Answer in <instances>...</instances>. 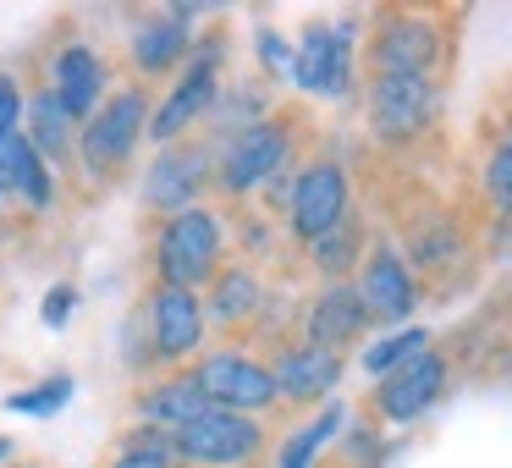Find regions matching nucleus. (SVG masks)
Returning <instances> with one entry per match:
<instances>
[{
	"instance_id": "1",
	"label": "nucleus",
	"mask_w": 512,
	"mask_h": 468,
	"mask_svg": "<svg viewBox=\"0 0 512 468\" xmlns=\"http://www.w3.org/2000/svg\"><path fill=\"white\" fill-rule=\"evenodd\" d=\"M155 265L166 287H199V281L215 276L221 265V221L210 210H182L160 226L155 237Z\"/></svg>"
},
{
	"instance_id": "2",
	"label": "nucleus",
	"mask_w": 512,
	"mask_h": 468,
	"mask_svg": "<svg viewBox=\"0 0 512 468\" xmlns=\"http://www.w3.org/2000/svg\"><path fill=\"white\" fill-rule=\"evenodd\" d=\"M171 452L182 463H199V468H232L248 463L259 452V424L248 413H226V408H204L193 424H182L171 435Z\"/></svg>"
},
{
	"instance_id": "3",
	"label": "nucleus",
	"mask_w": 512,
	"mask_h": 468,
	"mask_svg": "<svg viewBox=\"0 0 512 468\" xmlns=\"http://www.w3.org/2000/svg\"><path fill=\"white\" fill-rule=\"evenodd\" d=\"M149 133V100L144 89H122L83 122V160L94 171L127 166V155L138 149V138Z\"/></svg>"
},
{
	"instance_id": "4",
	"label": "nucleus",
	"mask_w": 512,
	"mask_h": 468,
	"mask_svg": "<svg viewBox=\"0 0 512 468\" xmlns=\"http://www.w3.org/2000/svg\"><path fill=\"white\" fill-rule=\"evenodd\" d=\"M292 83L303 94H320V100H342L353 89V34L331 23H314L309 34L292 50Z\"/></svg>"
},
{
	"instance_id": "5",
	"label": "nucleus",
	"mask_w": 512,
	"mask_h": 468,
	"mask_svg": "<svg viewBox=\"0 0 512 468\" xmlns=\"http://www.w3.org/2000/svg\"><path fill=\"white\" fill-rule=\"evenodd\" d=\"M435 83L430 78H402V72H391V78H375V89H369V122H375V138H386V144H408V138H419L424 127L435 122Z\"/></svg>"
},
{
	"instance_id": "6",
	"label": "nucleus",
	"mask_w": 512,
	"mask_h": 468,
	"mask_svg": "<svg viewBox=\"0 0 512 468\" xmlns=\"http://www.w3.org/2000/svg\"><path fill=\"white\" fill-rule=\"evenodd\" d=\"M199 391L210 397V408H226V413H254V408H270L276 402V380H270L265 364L243 353H210L199 364Z\"/></svg>"
},
{
	"instance_id": "7",
	"label": "nucleus",
	"mask_w": 512,
	"mask_h": 468,
	"mask_svg": "<svg viewBox=\"0 0 512 468\" xmlns=\"http://www.w3.org/2000/svg\"><path fill=\"white\" fill-rule=\"evenodd\" d=\"M342 221H347V177H342V166L320 160V166H309L292 182V232L303 243H320Z\"/></svg>"
},
{
	"instance_id": "8",
	"label": "nucleus",
	"mask_w": 512,
	"mask_h": 468,
	"mask_svg": "<svg viewBox=\"0 0 512 468\" xmlns=\"http://www.w3.org/2000/svg\"><path fill=\"white\" fill-rule=\"evenodd\" d=\"M287 127H276V122H248L243 133L226 144V155H221V188H232V193H248V188H259L265 177H276L281 166H287Z\"/></svg>"
},
{
	"instance_id": "9",
	"label": "nucleus",
	"mask_w": 512,
	"mask_h": 468,
	"mask_svg": "<svg viewBox=\"0 0 512 468\" xmlns=\"http://www.w3.org/2000/svg\"><path fill=\"white\" fill-rule=\"evenodd\" d=\"M215 67H221V45H204L199 56L188 61V72L177 78V89L166 94V105H160L155 122H149V133H155L160 144H171L182 127L199 122V116L215 105V94H221V83H215Z\"/></svg>"
},
{
	"instance_id": "10",
	"label": "nucleus",
	"mask_w": 512,
	"mask_h": 468,
	"mask_svg": "<svg viewBox=\"0 0 512 468\" xmlns=\"http://www.w3.org/2000/svg\"><path fill=\"white\" fill-rule=\"evenodd\" d=\"M149 342H155V358L199 353V342H204V303L193 298L188 287H166V281H160V287L149 292Z\"/></svg>"
},
{
	"instance_id": "11",
	"label": "nucleus",
	"mask_w": 512,
	"mask_h": 468,
	"mask_svg": "<svg viewBox=\"0 0 512 468\" xmlns=\"http://www.w3.org/2000/svg\"><path fill=\"white\" fill-rule=\"evenodd\" d=\"M441 386H446V358L424 347L419 358H408L402 369H391V375L380 380L375 402H380V413H386L391 424H408V419H419V413L441 397Z\"/></svg>"
},
{
	"instance_id": "12",
	"label": "nucleus",
	"mask_w": 512,
	"mask_h": 468,
	"mask_svg": "<svg viewBox=\"0 0 512 468\" xmlns=\"http://www.w3.org/2000/svg\"><path fill=\"white\" fill-rule=\"evenodd\" d=\"M435 50H441L435 23H424V17H391L375 34V78H391V72L424 78L435 67Z\"/></svg>"
},
{
	"instance_id": "13",
	"label": "nucleus",
	"mask_w": 512,
	"mask_h": 468,
	"mask_svg": "<svg viewBox=\"0 0 512 468\" xmlns=\"http://www.w3.org/2000/svg\"><path fill=\"white\" fill-rule=\"evenodd\" d=\"M204 149H166V155L149 166V177H144V204L149 210H188L193 204V193L204 188Z\"/></svg>"
},
{
	"instance_id": "14",
	"label": "nucleus",
	"mask_w": 512,
	"mask_h": 468,
	"mask_svg": "<svg viewBox=\"0 0 512 468\" xmlns=\"http://www.w3.org/2000/svg\"><path fill=\"white\" fill-rule=\"evenodd\" d=\"M100 94H105V61L89 45H67L56 56V100L67 105L72 122H89L100 111Z\"/></svg>"
},
{
	"instance_id": "15",
	"label": "nucleus",
	"mask_w": 512,
	"mask_h": 468,
	"mask_svg": "<svg viewBox=\"0 0 512 468\" xmlns=\"http://www.w3.org/2000/svg\"><path fill=\"white\" fill-rule=\"evenodd\" d=\"M358 298H364L369 320H408V309L419 303V292H413L408 265H402L391 248H380V254L364 265V287H358Z\"/></svg>"
},
{
	"instance_id": "16",
	"label": "nucleus",
	"mask_w": 512,
	"mask_h": 468,
	"mask_svg": "<svg viewBox=\"0 0 512 468\" xmlns=\"http://www.w3.org/2000/svg\"><path fill=\"white\" fill-rule=\"evenodd\" d=\"M270 380H276V397L314 402V397H325V391H331L336 380H342V358L325 353V347H292V353H281V358H276Z\"/></svg>"
},
{
	"instance_id": "17",
	"label": "nucleus",
	"mask_w": 512,
	"mask_h": 468,
	"mask_svg": "<svg viewBox=\"0 0 512 468\" xmlns=\"http://www.w3.org/2000/svg\"><path fill=\"white\" fill-rule=\"evenodd\" d=\"M364 325H369V309H364V298H358V287H331V292H320L314 309H309V347L336 353V347L358 342Z\"/></svg>"
},
{
	"instance_id": "18",
	"label": "nucleus",
	"mask_w": 512,
	"mask_h": 468,
	"mask_svg": "<svg viewBox=\"0 0 512 468\" xmlns=\"http://www.w3.org/2000/svg\"><path fill=\"white\" fill-rule=\"evenodd\" d=\"M28 199L34 210H45L50 204V171L45 160L34 155V144H28L23 133L0 138V199Z\"/></svg>"
},
{
	"instance_id": "19",
	"label": "nucleus",
	"mask_w": 512,
	"mask_h": 468,
	"mask_svg": "<svg viewBox=\"0 0 512 468\" xmlns=\"http://www.w3.org/2000/svg\"><path fill=\"white\" fill-rule=\"evenodd\" d=\"M188 12H171V17H155V23H144L138 28V39H133V56H138V67L144 72H171L182 56H188Z\"/></svg>"
},
{
	"instance_id": "20",
	"label": "nucleus",
	"mask_w": 512,
	"mask_h": 468,
	"mask_svg": "<svg viewBox=\"0 0 512 468\" xmlns=\"http://www.w3.org/2000/svg\"><path fill=\"white\" fill-rule=\"evenodd\" d=\"M204 408H210V397L199 391L193 375H177V380H166V386H155L144 397V419L155 424V430H171V435H177L182 424H193Z\"/></svg>"
},
{
	"instance_id": "21",
	"label": "nucleus",
	"mask_w": 512,
	"mask_h": 468,
	"mask_svg": "<svg viewBox=\"0 0 512 468\" xmlns=\"http://www.w3.org/2000/svg\"><path fill=\"white\" fill-rule=\"evenodd\" d=\"M23 138L34 144L39 160H56V155L72 149V116H67V105L56 100V89H45V94L28 100V133Z\"/></svg>"
},
{
	"instance_id": "22",
	"label": "nucleus",
	"mask_w": 512,
	"mask_h": 468,
	"mask_svg": "<svg viewBox=\"0 0 512 468\" xmlns=\"http://www.w3.org/2000/svg\"><path fill=\"white\" fill-rule=\"evenodd\" d=\"M254 309H259V281L248 276V270H221V276H215V292H210L215 320L237 325V320H248Z\"/></svg>"
},
{
	"instance_id": "23",
	"label": "nucleus",
	"mask_w": 512,
	"mask_h": 468,
	"mask_svg": "<svg viewBox=\"0 0 512 468\" xmlns=\"http://www.w3.org/2000/svg\"><path fill=\"white\" fill-rule=\"evenodd\" d=\"M342 419H347L342 408H325V413H320V419H314V424H303V430H298V435H292V441H287V452H281V468H309L314 457H320V446H325V441H331V435H336V424H342Z\"/></svg>"
},
{
	"instance_id": "24",
	"label": "nucleus",
	"mask_w": 512,
	"mask_h": 468,
	"mask_svg": "<svg viewBox=\"0 0 512 468\" xmlns=\"http://www.w3.org/2000/svg\"><path fill=\"white\" fill-rule=\"evenodd\" d=\"M424 342H430L424 331H397V336H386L380 347H369V353H364V369H369V375H391V369H402L408 358H419Z\"/></svg>"
},
{
	"instance_id": "25",
	"label": "nucleus",
	"mask_w": 512,
	"mask_h": 468,
	"mask_svg": "<svg viewBox=\"0 0 512 468\" xmlns=\"http://www.w3.org/2000/svg\"><path fill=\"white\" fill-rule=\"evenodd\" d=\"M353 248H358V232H353V221H342L331 237H320V243H314V265L331 270V276H342V270L353 265Z\"/></svg>"
},
{
	"instance_id": "26",
	"label": "nucleus",
	"mask_w": 512,
	"mask_h": 468,
	"mask_svg": "<svg viewBox=\"0 0 512 468\" xmlns=\"http://www.w3.org/2000/svg\"><path fill=\"white\" fill-rule=\"evenodd\" d=\"M67 397H72V380L56 375V380H45V391H23V397H12V408L17 413H56Z\"/></svg>"
},
{
	"instance_id": "27",
	"label": "nucleus",
	"mask_w": 512,
	"mask_h": 468,
	"mask_svg": "<svg viewBox=\"0 0 512 468\" xmlns=\"http://www.w3.org/2000/svg\"><path fill=\"white\" fill-rule=\"evenodd\" d=\"M485 188H490V199L501 204V210H512V138L490 155V171H485Z\"/></svg>"
},
{
	"instance_id": "28",
	"label": "nucleus",
	"mask_w": 512,
	"mask_h": 468,
	"mask_svg": "<svg viewBox=\"0 0 512 468\" xmlns=\"http://www.w3.org/2000/svg\"><path fill=\"white\" fill-rule=\"evenodd\" d=\"M17 122H23V94L12 78H0V138H12Z\"/></svg>"
},
{
	"instance_id": "29",
	"label": "nucleus",
	"mask_w": 512,
	"mask_h": 468,
	"mask_svg": "<svg viewBox=\"0 0 512 468\" xmlns=\"http://www.w3.org/2000/svg\"><path fill=\"white\" fill-rule=\"evenodd\" d=\"M111 468H171V457H155V452H127V446H122V457H116Z\"/></svg>"
},
{
	"instance_id": "30",
	"label": "nucleus",
	"mask_w": 512,
	"mask_h": 468,
	"mask_svg": "<svg viewBox=\"0 0 512 468\" xmlns=\"http://www.w3.org/2000/svg\"><path fill=\"white\" fill-rule=\"evenodd\" d=\"M259 50H265V61H270V67H292V50L281 45L276 34H259Z\"/></svg>"
},
{
	"instance_id": "31",
	"label": "nucleus",
	"mask_w": 512,
	"mask_h": 468,
	"mask_svg": "<svg viewBox=\"0 0 512 468\" xmlns=\"http://www.w3.org/2000/svg\"><path fill=\"white\" fill-rule=\"evenodd\" d=\"M67 309H72V287H56V292H50V303H45V320L61 325V320H67Z\"/></svg>"
},
{
	"instance_id": "32",
	"label": "nucleus",
	"mask_w": 512,
	"mask_h": 468,
	"mask_svg": "<svg viewBox=\"0 0 512 468\" xmlns=\"http://www.w3.org/2000/svg\"><path fill=\"white\" fill-rule=\"evenodd\" d=\"M0 457H6V441H0Z\"/></svg>"
}]
</instances>
